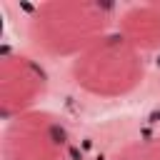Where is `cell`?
Listing matches in <instances>:
<instances>
[{
  "label": "cell",
  "mask_w": 160,
  "mask_h": 160,
  "mask_svg": "<svg viewBox=\"0 0 160 160\" xmlns=\"http://www.w3.org/2000/svg\"><path fill=\"white\" fill-rule=\"evenodd\" d=\"M142 52L120 32H108L72 60V80L98 98L128 95L142 82Z\"/></svg>",
  "instance_id": "7a4b0ae2"
},
{
  "label": "cell",
  "mask_w": 160,
  "mask_h": 160,
  "mask_svg": "<svg viewBox=\"0 0 160 160\" xmlns=\"http://www.w3.org/2000/svg\"><path fill=\"white\" fill-rule=\"evenodd\" d=\"M2 160H70V132L50 110H30L8 120Z\"/></svg>",
  "instance_id": "3957f363"
},
{
  "label": "cell",
  "mask_w": 160,
  "mask_h": 160,
  "mask_svg": "<svg viewBox=\"0 0 160 160\" xmlns=\"http://www.w3.org/2000/svg\"><path fill=\"white\" fill-rule=\"evenodd\" d=\"M112 160H160V135L125 145L120 152L112 155Z\"/></svg>",
  "instance_id": "8992f818"
},
{
  "label": "cell",
  "mask_w": 160,
  "mask_h": 160,
  "mask_svg": "<svg viewBox=\"0 0 160 160\" xmlns=\"http://www.w3.org/2000/svg\"><path fill=\"white\" fill-rule=\"evenodd\" d=\"M115 8L105 2H42L28 22L30 42L50 58H78L112 25Z\"/></svg>",
  "instance_id": "6da1fadb"
},
{
  "label": "cell",
  "mask_w": 160,
  "mask_h": 160,
  "mask_svg": "<svg viewBox=\"0 0 160 160\" xmlns=\"http://www.w3.org/2000/svg\"><path fill=\"white\" fill-rule=\"evenodd\" d=\"M48 90V75L40 62L12 52L0 60V110L5 120L35 110V102Z\"/></svg>",
  "instance_id": "277c9868"
},
{
  "label": "cell",
  "mask_w": 160,
  "mask_h": 160,
  "mask_svg": "<svg viewBox=\"0 0 160 160\" xmlns=\"http://www.w3.org/2000/svg\"><path fill=\"white\" fill-rule=\"evenodd\" d=\"M118 32L140 52L160 48V2L128 8L118 20Z\"/></svg>",
  "instance_id": "5b68a950"
}]
</instances>
